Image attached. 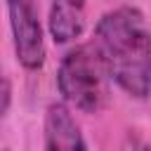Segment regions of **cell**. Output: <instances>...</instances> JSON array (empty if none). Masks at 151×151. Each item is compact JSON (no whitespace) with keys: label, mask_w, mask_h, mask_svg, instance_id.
Returning a JSON list of instances; mask_svg holds the SVG:
<instances>
[{"label":"cell","mask_w":151,"mask_h":151,"mask_svg":"<svg viewBox=\"0 0 151 151\" xmlns=\"http://www.w3.org/2000/svg\"><path fill=\"white\" fill-rule=\"evenodd\" d=\"M92 45L106 68L109 80L132 99L151 94V26L134 5L106 9L97 24Z\"/></svg>","instance_id":"6da1fadb"},{"label":"cell","mask_w":151,"mask_h":151,"mask_svg":"<svg viewBox=\"0 0 151 151\" xmlns=\"http://www.w3.org/2000/svg\"><path fill=\"white\" fill-rule=\"evenodd\" d=\"M106 68L94 45H71L57 66L61 101L80 113H99L106 104Z\"/></svg>","instance_id":"7a4b0ae2"},{"label":"cell","mask_w":151,"mask_h":151,"mask_svg":"<svg viewBox=\"0 0 151 151\" xmlns=\"http://www.w3.org/2000/svg\"><path fill=\"white\" fill-rule=\"evenodd\" d=\"M5 9L19 66L24 71H40L47 59V45L38 0H5Z\"/></svg>","instance_id":"3957f363"},{"label":"cell","mask_w":151,"mask_h":151,"mask_svg":"<svg viewBox=\"0 0 151 151\" xmlns=\"http://www.w3.org/2000/svg\"><path fill=\"white\" fill-rule=\"evenodd\" d=\"M42 151H87V142L73 116V109L61 99L47 104L45 109Z\"/></svg>","instance_id":"277c9868"},{"label":"cell","mask_w":151,"mask_h":151,"mask_svg":"<svg viewBox=\"0 0 151 151\" xmlns=\"http://www.w3.org/2000/svg\"><path fill=\"white\" fill-rule=\"evenodd\" d=\"M87 21V0H50L47 33L57 45L76 42Z\"/></svg>","instance_id":"5b68a950"},{"label":"cell","mask_w":151,"mask_h":151,"mask_svg":"<svg viewBox=\"0 0 151 151\" xmlns=\"http://www.w3.org/2000/svg\"><path fill=\"white\" fill-rule=\"evenodd\" d=\"M120 151H151V146L146 144V139H144L139 132L130 130V132H125V137H123Z\"/></svg>","instance_id":"8992f818"},{"label":"cell","mask_w":151,"mask_h":151,"mask_svg":"<svg viewBox=\"0 0 151 151\" xmlns=\"http://www.w3.org/2000/svg\"><path fill=\"white\" fill-rule=\"evenodd\" d=\"M2 104H0V116L2 118H7V113H9V106H12V80H9V76L5 73L2 76Z\"/></svg>","instance_id":"52a82bcc"},{"label":"cell","mask_w":151,"mask_h":151,"mask_svg":"<svg viewBox=\"0 0 151 151\" xmlns=\"http://www.w3.org/2000/svg\"><path fill=\"white\" fill-rule=\"evenodd\" d=\"M2 151H9V149H7V146H5V149H2Z\"/></svg>","instance_id":"ba28073f"}]
</instances>
